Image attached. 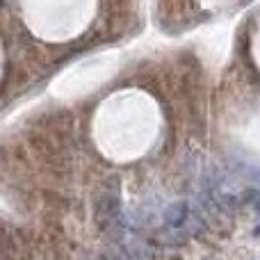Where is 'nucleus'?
Returning a JSON list of instances; mask_svg holds the SVG:
<instances>
[{"mask_svg":"<svg viewBox=\"0 0 260 260\" xmlns=\"http://www.w3.org/2000/svg\"><path fill=\"white\" fill-rule=\"evenodd\" d=\"M185 217V206L183 203H176V206H171L169 210H167V219H169V224H180Z\"/></svg>","mask_w":260,"mask_h":260,"instance_id":"nucleus-1","label":"nucleus"}]
</instances>
